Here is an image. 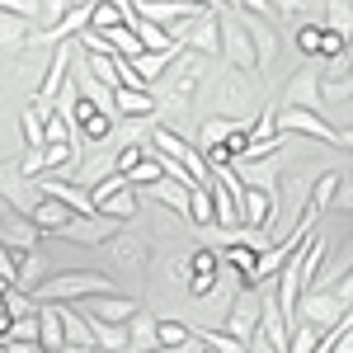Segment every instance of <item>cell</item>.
<instances>
[{
  "instance_id": "1",
  "label": "cell",
  "mask_w": 353,
  "mask_h": 353,
  "mask_svg": "<svg viewBox=\"0 0 353 353\" xmlns=\"http://www.w3.org/2000/svg\"><path fill=\"white\" fill-rule=\"evenodd\" d=\"M203 85H208V99H212V118L241 123V128L254 123V113H259V81H254L250 71L221 66L217 76H208Z\"/></svg>"
},
{
  "instance_id": "2",
  "label": "cell",
  "mask_w": 353,
  "mask_h": 353,
  "mask_svg": "<svg viewBox=\"0 0 353 353\" xmlns=\"http://www.w3.org/2000/svg\"><path fill=\"white\" fill-rule=\"evenodd\" d=\"M104 292H118L109 273H99V269H61V273H48V278L28 292V301H33V306H71V301L104 297Z\"/></svg>"
},
{
  "instance_id": "3",
  "label": "cell",
  "mask_w": 353,
  "mask_h": 353,
  "mask_svg": "<svg viewBox=\"0 0 353 353\" xmlns=\"http://www.w3.org/2000/svg\"><path fill=\"white\" fill-rule=\"evenodd\" d=\"M203 81H208V61L179 48V52L170 57L165 76H161V104L174 109V113H189L193 99H198V90H203Z\"/></svg>"
},
{
  "instance_id": "4",
  "label": "cell",
  "mask_w": 353,
  "mask_h": 353,
  "mask_svg": "<svg viewBox=\"0 0 353 353\" xmlns=\"http://www.w3.org/2000/svg\"><path fill=\"white\" fill-rule=\"evenodd\" d=\"M292 321L311 330H334L349 321V283H339V288H330V292H301L297 306H292Z\"/></svg>"
},
{
  "instance_id": "5",
  "label": "cell",
  "mask_w": 353,
  "mask_h": 353,
  "mask_svg": "<svg viewBox=\"0 0 353 353\" xmlns=\"http://www.w3.org/2000/svg\"><path fill=\"white\" fill-rule=\"evenodd\" d=\"M236 19H241V28H245V38H250V52H254V76L259 71H269L273 61H278V52H283V38H278V24H269L264 14H254L245 0H231L226 5Z\"/></svg>"
},
{
  "instance_id": "6",
  "label": "cell",
  "mask_w": 353,
  "mask_h": 353,
  "mask_svg": "<svg viewBox=\"0 0 353 353\" xmlns=\"http://www.w3.org/2000/svg\"><path fill=\"white\" fill-rule=\"evenodd\" d=\"M273 128L283 137H311V141H325V146H339L349 151V128H334L330 118L306 109H273Z\"/></svg>"
},
{
  "instance_id": "7",
  "label": "cell",
  "mask_w": 353,
  "mask_h": 353,
  "mask_svg": "<svg viewBox=\"0 0 353 353\" xmlns=\"http://www.w3.org/2000/svg\"><path fill=\"white\" fill-rule=\"evenodd\" d=\"M259 301H264V288H245V283H236V297H231L226 325H221L236 344H250V339H254V330H259Z\"/></svg>"
},
{
  "instance_id": "8",
  "label": "cell",
  "mask_w": 353,
  "mask_h": 353,
  "mask_svg": "<svg viewBox=\"0 0 353 353\" xmlns=\"http://www.w3.org/2000/svg\"><path fill=\"white\" fill-rule=\"evenodd\" d=\"M217 28H221V61H226L231 71H250V76H254V52H250V38H245L241 19H236L226 5H217Z\"/></svg>"
},
{
  "instance_id": "9",
  "label": "cell",
  "mask_w": 353,
  "mask_h": 353,
  "mask_svg": "<svg viewBox=\"0 0 353 353\" xmlns=\"http://www.w3.org/2000/svg\"><path fill=\"white\" fill-rule=\"evenodd\" d=\"M316 90H321V109L334 104V109L349 113V104H353V66H349V57H339V61H321Z\"/></svg>"
},
{
  "instance_id": "10",
  "label": "cell",
  "mask_w": 353,
  "mask_h": 353,
  "mask_svg": "<svg viewBox=\"0 0 353 353\" xmlns=\"http://www.w3.org/2000/svg\"><path fill=\"white\" fill-rule=\"evenodd\" d=\"M76 311H81V321H99V325H128L137 311H141V301L128 297V292H104V297H85Z\"/></svg>"
},
{
  "instance_id": "11",
  "label": "cell",
  "mask_w": 353,
  "mask_h": 353,
  "mask_svg": "<svg viewBox=\"0 0 353 353\" xmlns=\"http://www.w3.org/2000/svg\"><path fill=\"white\" fill-rule=\"evenodd\" d=\"M0 198H5V208L14 217H28L38 208V184L19 174V156L14 161H0Z\"/></svg>"
},
{
  "instance_id": "12",
  "label": "cell",
  "mask_w": 353,
  "mask_h": 353,
  "mask_svg": "<svg viewBox=\"0 0 353 353\" xmlns=\"http://www.w3.org/2000/svg\"><path fill=\"white\" fill-rule=\"evenodd\" d=\"M128 5H132V0H128ZM132 14H141L146 24H156V28H165V33H170V28L198 19V14H203V5H189V0H137Z\"/></svg>"
},
{
  "instance_id": "13",
  "label": "cell",
  "mask_w": 353,
  "mask_h": 353,
  "mask_svg": "<svg viewBox=\"0 0 353 353\" xmlns=\"http://www.w3.org/2000/svg\"><path fill=\"white\" fill-rule=\"evenodd\" d=\"M104 250H109V259H113L118 273H146L151 269V241L137 236V231H118Z\"/></svg>"
},
{
  "instance_id": "14",
  "label": "cell",
  "mask_w": 353,
  "mask_h": 353,
  "mask_svg": "<svg viewBox=\"0 0 353 353\" xmlns=\"http://www.w3.org/2000/svg\"><path fill=\"white\" fill-rule=\"evenodd\" d=\"M292 43H297V52L306 57V61H339V57H349V48H344L339 38H330V33H325V24H316V19L297 24Z\"/></svg>"
},
{
  "instance_id": "15",
  "label": "cell",
  "mask_w": 353,
  "mask_h": 353,
  "mask_svg": "<svg viewBox=\"0 0 353 353\" xmlns=\"http://www.w3.org/2000/svg\"><path fill=\"white\" fill-rule=\"evenodd\" d=\"M113 174V146H90V151H81L76 156V165H71V174H66V184H76L81 193H90L99 179H109Z\"/></svg>"
},
{
  "instance_id": "16",
  "label": "cell",
  "mask_w": 353,
  "mask_h": 353,
  "mask_svg": "<svg viewBox=\"0 0 353 353\" xmlns=\"http://www.w3.org/2000/svg\"><path fill=\"white\" fill-rule=\"evenodd\" d=\"M316 76H321V61H306L297 76L283 85V104H278V109H306V113H321V118H325V109H321V90H316Z\"/></svg>"
},
{
  "instance_id": "17",
  "label": "cell",
  "mask_w": 353,
  "mask_h": 353,
  "mask_svg": "<svg viewBox=\"0 0 353 353\" xmlns=\"http://www.w3.org/2000/svg\"><path fill=\"white\" fill-rule=\"evenodd\" d=\"M344 165H334V170H321L316 179H311V193H306V203H301V217L297 221H321V212H325L330 203L339 198V189H344Z\"/></svg>"
},
{
  "instance_id": "18",
  "label": "cell",
  "mask_w": 353,
  "mask_h": 353,
  "mask_svg": "<svg viewBox=\"0 0 353 353\" xmlns=\"http://www.w3.org/2000/svg\"><path fill=\"white\" fill-rule=\"evenodd\" d=\"M0 250H10V254H28V250H43V236L33 231V221L28 217H0Z\"/></svg>"
},
{
  "instance_id": "19",
  "label": "cell",
  "mask_w": 353,
  "mask_h": 353,
  "mask_svg": "<svg viewBox=\"0 0 353 353\" xmlns=\"http://www.w3.org/2000/svg\"><path fill=\"white\" fill-rule=\"evenodd\" d=\"M156 99H151V90H113V113L123 118V123H156Z\"/></svg>"
},
{
  "instance_id": "20",
  "label": "cell",
  "mask_w": 353,
  "mask_h": 353,
  "mask_svg": "<svg viewBox=\"0 0 353 353\" xmlns=\"http://www.w3.org/2000/svg\"><path fill=\"white\" fill-rule=\"evenodd\" d=\"M123 226L109 217H76L66 231H61V241H76V245H109Z\"/></svg>"
},
{
  "instance_id": "21",
  "label": "cell",
  "mask_w": 353,
  "mask_h": 353,
  "mask_svg": "<svg viewBox=\"0 0 353 353\" xmlns=\"http://www.w3.org/2000/svg\"><path fill=\"white\" fill-rule=\"evenodd\" d=\"M28 221H33V231H38V236H61V231L76 221V212H66L61 203H48V198H38V208L28 212Z\"/></svg>"
},
{
  "instance_id": "22",
  "label": "cell",
  "mask_w": 353,
  "mask_h": 353,
  "mask_svg": "<svg viewBox=\"0 0 353 353\" xmlns=\"http://www.w3.org/2000/svg\"><path fill=\"white\" fill-rule=\"evenodd\" d=\"M43 278H48V254H43V250L14 254V288H19V292H33Z\"/></svg>"
},
{
  "instance_id": "23",
  "label": "cell",
  "mask_w": 353,
  "mask_h": 353,
  "mask_svg": "<svg viewBox=\"0 0 353 353\" xmlns=\"http://www.w3.org/2000/svg\"><path fill=\"white\" fill-rule=\"evenodd\" d=\"M236 132H245L241 123H221V118H203L198 123V141H193V151L203 156V151H212V146H226Z\"/></svg>"
},
{
  "instance_id": "24",
  "label": "cell",
  "mask_w": 353,
  "mask_h": 353,
  "mask_svg": "<svg viewBox=\"0 0 353 353\" xmlns=\"http://www.w3.org/2000/svg\"><path fill=\"white\" fill-rule=\"evenodd\" d=\"M151 349H156V316L141 306L128 321V353H151Z\"/></svg>"
},
{
  "instance_id": "25",
  "label": "cell",
  "mask_w": 353,
  "mask_h": 353,
  "mask_svg": "<svg viewBox=\"0 0 353 353\" xmlns=\"http://www.w3.org/2000/svg\"><path fill=\"white\" fill-rule=\"evenodd\" d=\"M57 321H61V339H66V349H94L90 325L81 321V311H76V306H57Z\"/></svg>"
},
{
  "instance_id": "26",
  "label": "cell",
  "mask_w": 353,
  "mask_h": 353,
  "mask_svg": "<svg viewBox=\"0 0 353 353\" xmlns=\"http://www.w3.org/2000/svg\"><path fill=\"white\" fill-rule=\"evenodd\" d=\"M94 212H99V217H109V221H118V226H128L132 217H141V198H137L132 189H123V193H113L109 203H99Z\"/></svg>"
},
{
  "instance_id": "27",
  "label": "cell",
  "mask_w": 353,
  "mask_h": 353,
  "mask_svg": "<svg viewBox=\"0 0 353 353\" xmlns=\"http://www.w3.org/2000/svg\"><path fill=\"white\" fill-rule=\"evenodd\" d=\"M38 349H43V353H66L61 321H57V306H38Z\"/></svg>"
},
{
  "instance_id": "28",
  "label": "cell",
  "mask_w": 353,
  "mask_h": 353,
  "mask_svg": "<svg viewBox=\"0 0 353 353\" xmlns=\"http://www.w3.org/2000/svg\"><path fill=\"white\" fill-rule=\"evenodd\" d=\"M189 193L193 189H189V184H179V179H161V184H151V198L165 203L174 217H184V212H189Z\"/></svg>"
},
{
  "instance_id": "29",
  "label": "cell",
  "mask_w": 353,
  "mask_h": 353,
  "mask_svg": "<svg viewBox=\"0 0 353 353\" xmlns=\"http://www.w3.org/2000/svg\"><path fill=\"white\" fill-rule=\"evenodd\" d=\"M48 113L52 109H38V104H28L19 113V132H24V151H43L48 141H43V123H48Z\"/></svg>"
},
{
  "instance_id": "30",
  "label": "cell",
  "mask_w": 353,
  "mask_h": 353,
  "mask_svg": "<svg viewBox=\"0 0 353 353\" xmlns=\"http://www.w3.org/2000/svg\"><path fill=\"white\" fill-rule=\"evenodd\" d=\"M85 325L99 353H128V325H99V321H85Z\"/></svg>"
},
{
  "instance_id": "31",
  "label": "cell",
  "mask_w": 353,
  "mask_h": 353,
  "mask_svg": "<svg viewBox=\"0 0 353 353\" xmlns=\"http://www.w3.org/2000/svg\"><path fill=\"white\" fill-rule=\"evenodd\" d=\"M19 52H28V24L0 14V57H19Z\"/></svg>"
},
{
  "instance_id": "32",
  "label": "cell",
  "mask_w": 353,
  "mask_h": 353,
  "mask_svg": "<svg viewBox=\"0 0 353 353\" xmlns=\"http://www.w3.org/2000/svg\"><path fill=\"white\" fill-rule=\"evenodd\" d=\"M325 14H330L325 33H330V38H339V43L349 48V38H353V5H349V0H330Z\"/></svg>"
},
{
  "instance_id": "33",
  "label": "cell",
  "mask_w": 353,
  "mask_h": 353,
  "mask_svg": "<svg viewBox=\"0 0 353 353\" xmlns=\"http://www.w3.org/2000/svg\"><path fill=\"white\" fill-rule=\"evenodd\" d=\"M165 179V165H161V156H146V161L141 165H132V170H128V189H151V184H161Z\"/></svg>"
},
{
  "instance_id": "34",
  "label": "cell",
  "mask_w": 353,
  "mask_h": 353,
  "mask_svg": "<svg viewBox=\"0 0 353 353\" xmlns=\"http://www.w3.org/2000/svg\"><path fill=\"white\" fill-rule=\"evenodd\" d=\"M66 14H71V0H38V24H33V33H48V28H57Z\"/></svg>"
},
{
  "instance_id": "35",
  "label": "cell",
  "mask_w": 353,
  "mask_h": 353,
  "mask_svg": "<svg viewBox=\"0 0 353 353\" xmlns=\"http://www.w3.org/2000/svg\"><path fill=\"white\" fill-rule=\"evenodd\" d=\"M123 24V0L113 5H90V33H109V28Z\"/></svg>"
},
{
  "instance_id": "36",
  "label": "cell",
  "mask_w": 353,
  "mask_h": 353,
  "mask_svg": "<svg viewBox=\"0 0 353 353\" xmlns=\"http://www.w3.org/2000/svg\"><path fill=\"white\" fill-rule=\"evenodd\" d=\"M128 66H132V76L141 85H156L165 76V66H170V57H151V52H141L137 57V61H128Z\"/></svg>"
},
{
  "instance_id": "37",
  "label": "cell",
  "mask_w": 353,
  "mask_h": 353,
  "mask_svg": "<svg viewBox=\"0 0 353 353\" xmlns=\"http://www.w3.org/2000/svg\"><path fill=\"white\" fill-rule=\"evenodd\" d=\"M189 269H193V278H217V273H221V250H217V245H203V250H193Z\"/></svg>"
},
{
  "instance_id": "38",
  "label": "cell",
  "mask_w": 353,
  "mask_h": 353,
  "mask_svg": "<svg viewBox=\"0 0 353 353\" xmlns=\"http://www.w3.org/2000/svg\"><path fill=\"white\" fill-rule=\"evenodd\" d=\"M184 217H189L198 231H208V226H212V198H208L203 189H193L189 193V212H184Z\"/></svg>"
},
{
  "instance_id": "39",
  "label": "cell",
  "mask_w": 353,
  "mask_h": 353,
  "mask_svg": "<svg viewBox=\"0 0 353 353\" xmlns=\"http://www.w3.org/2000/svg\"><path fill=\"white\" fill-rule=\"evenodd\" d=\"M193 339H203V349L212 353H245V344H236L226 330H193Z\"/></svg>"
},
{
  "instance_id": "40",
  "label": "cell",
  "mask_w": 353,
  "mask_h": 353,
  "mask_svg": "<svg viewBox=\"0 0 353 353\" xmlns=\"http://www.w3.org/2000/svg\"><path fill=\"white\" fill-rule=\"evenodd\" d=\"M0 311H5V316H10V321H19V316H33V311H38V306H33V301H28V292H19V288H10V292H5V297H0Z\"/></svg>"
},
{
  "instance_id": "41",
  "label": "cell",
  "mask_w": 353,
  "mask_h": 353,
  "mask_svg": "<svg viewBox=\"0 0 353 353\" xmlns=\"http://www.w3.org/2000/svg\"><path fill=\"white\" fill-rule=\"evenodd\" d=\"M5 344H38V311L10 321V339H5Z\"/></svg>"
},
{
  "instance_id": "42",
  "label": "cell",
  "mask_w": 353,
  "mask_h": 353,
  "mask_svg": "<svg viewBox=\"0 0 353 353\" xmlns=\"http://www.w3.org/2000/svg\"><path fill=\"white\" fill-rule=\"evenodd\" d=\"M19 174H24V179H38V174H43V151H24V156H19Z\"/></svg>"
},
{
  "instance_id": "43",
  "label": "cell",
  "mask_w": 353,
  "mask_h": 353,
  "mask_svg": "<svg viewBox=\"0 0 353 353\" xmlns=\"http://www.w3.org/2000/svg\"><path fill=\"white\" fill-rule=\"evenodd\" d=\"M0 283L14 288V254H10V250H0Z\"/></svg>"
},
{
  "instance_id": "44",
  "label": "cell",
  "mask_w": 353,
  "mask_h": 353,
  "mask_svg": "<svg viewBox=\"0 0 353 353\" xmlns=\"http://www.w3.org/2000/svg\"><path fill=\"white\" fill-rule=\"evenodd\" d=\"M10 85H14V71L0 61V109H5V99H10Z\"/></svg>"
},
{
  "instance_id": "45",
  "label": "cell",
  "mask_w": 353,
  "mask_h": 353,
  "mask_svg": "<svg viewBox=\"0 0 353 353\" xmlns=\"http://www.w3.org/2000/svg\"><path fill=\"white\" fill-rule=\"evenodd\" d=\"M10 339V316H0V344Z\"/></svg>"
},
{
  "instance_id": "46",
  "label": "cell",
  "mask_w": 353,
  "mask_h": 353,
  "mask_svg": "<svg viewBox=\"0 0 353 353\" xmlns=\"http://www.w3.org/2000/svg\"><path fill=\"white\" fill-rule=\"evenodd\" d=\"M66 353H99V349H66Z\"/></svg>"
},
{
  "instance_id": "47",
  "label": "cell",
  "mask_w": 353,
  "mask_h": 353,
  "mask_svg": "<svg viewBox=\"0 0 353 353\" xmlns=\"http://www.w3.org/2000/svg\"><path fill=\"white\" fill-rule=\"evenodd\" d=\"M0 353H10V344H0Z\"/></svg>"
},
{
  "instance_id": "48",
  "label": "cell",
  "mask_w": 353,
  "mask_h": 353,
  "mask_svg": "<svg viewBox=\"0 0 353 353\" xmlns=\"http://www.w3.org/2000/svg\"><path fill=\"white\" fill-rule=\"evenodd\" d=\"M203 353H212V349H203Z\"/></svg>"
}]
</instances>
